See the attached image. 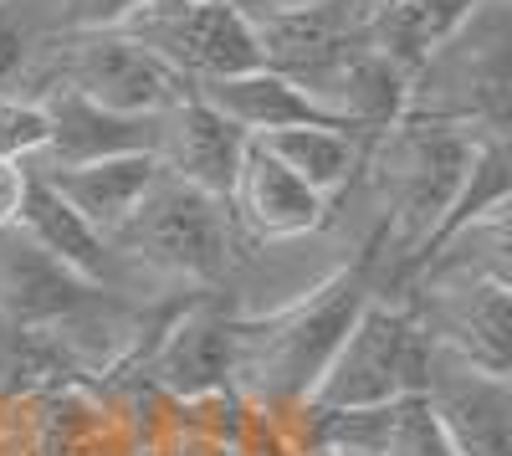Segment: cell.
Segmentation results:
<instances>
[{
    "instance_id": "21",
    "label": "cell",
    "mask_w": 512,
    "mask_h": 456,
    "mask_svg": "<svg viewBox=\"0 0 512 456\" xmlns=\"http://www.w3.org/2000/svg\"><path fill=\"white\" fill-rule=\"evenodd\" d=\"M313 456H338V451H328V446H318V451H313Z\"/></svg>"
},
{
    "instance_id": "12",
    "label": "cell",
    "mask_w": 512,
    "mask_h": 456,
    "mask_svg": "<svg viewBox=\"0 0 512 456\" xmlns=\"http://www.w3.org/2000/svg\"><path fill=\"white\" fill-rule=\"evenodd\" d=\"M236 364H241V323L216 313V308H190L159 339L149 375L164 390H175L185 400H200V395L226 390L236 380Z\"/></svg>"
},
{
    "instance_id": "19",
    "label": "cell",
    "mask_w": 512,
    "mask_h": 456,
    "mask_svg": "<svg viewBox=\"0 0 512 456\" xmlns=\"http://www.w3.org/2000/svg\"><path fill=\"white\" fill-rule=\"evenodd\" d=\"M26 67H31L26 31L11 16H0V93H16V77H26Z\"/></svg>"
},
{
    "instance_id": "8",
    "label": "cell",
    "mask_w": 512,
    "mask_h": 456,
    "mask_svg": "<svg viewBox=\"0 0 512 456\" xmlns=\"http://www.w3.org/2000/svg\"><path fill=\"white\" fill-rule=\"evenodd\" d=\"M425 405L456 456H512V390L507 375L456 359L441 344L425 354Z\"/></svg>"
},
{
    "instance_id": "15",
    "label": "cell",
    "mask_w": 512,
    "mask_h": 456,
    "mask_svg": "<svg viewBox=\"0 0 512 456\" xmlns=\"http://www.w3.org/2000/svg\"><path fill=\"white\" fill-rule=\"evenodd\" d=\"M482 0H369V47L410 77L477 16Z\"/></svg>"
},
{
    "instance_id": "7",
    "label": "cell",
    "mask_w": 512,
    "mask_h": 456,
    "mask_svg": "<svg viewBox=\"0 0 512 456\" xmlns=\"http://www.w3.org/2000/svg\"><path fill=\"white\" fill-rule=\"evenodd\" d=\"M262 67L313 88L344 57L369 47V0H267L251 11Z\"/></svg>"
},
{
    "instance_id": "3",
    "label": "cell",
    "mask_w": 512,
    "mask_h": 456,
    "mask_svg": "<svg viewBox=\"0 0 512 456\" xmlns=\"http://www.w3.org/2000/svg\"><path fill=\"white\" fill-rule=\"evenodd\" d=\"M231 205L175 175H159L139 211L113 231V257L159 277L216 282L231 262Z\"/></svg>"
},
{
    "instance_id": "1",
    "label": "cell",
    "mask_w": 512,
    "mask_h": 456,
    "mask_svg": "<svg viewBox=\"0 0 512 456\" xmlns=\"http://www.w3.org/2000/svg\"><path fill=\"white\" fill-rule=\"evenodd\" d=\"M374 298L369 272L349 267L333 282H323L313 298L292 303L272 313L262 328L241 323V364L236 375H246L267 400H308L313 380L323 375V364L333 359L338 339L349 334L354 313Z\"/></svg>"
},
{
    "instance_id": "10",
    "label": "cell",
    "mask_w": 512,
    "mask_h": 456,
    "mask_svg": "<svg viewBox=\"0 0 512 456\" xmlns=\"http://www.w3.org/2000/svg\"><path fill=\"white\" fill-rule=\"evenodd\" d=\"M36 98L52 113V139L36 164H26L31 175L108 159V154H154V144H159V113H113V108H98L88 98L67 93V88H47Z\"/></svg>"
},
{
    "instance_id": "4",
    "label": "cell",
    "mask_w": 512,
    "mask_h": 456,
    "mask_svg": "<svg viewBox=\"0 0 512 456\" xmlns=\"http://www.w3.org/2000/svg\"><path fill=\"white\" fill-rule=\"evenodd\" d=\"M384 134H390L384 139V154H390V195H395L390 226H395V241L405 246L400 257L410 272L415 257L425 252V241L446 221L466 170H472L482 129L446 123V118H400Z\"/></svg>"
},
{
    "instance_id": "20",
    "label": "cell",
    "mask_w": 512,
    "mask_h": 456,
    "mask_svg": "<svg viewBox=\"0 0 512 456\" xmlns=\"http://www.w3.org/2000/svg\"><path fill=\"white\" fill-rule=\"evenodd\" d=\"M26 190H31V170L16 159H0V231L16 226L21 205H26Z\"/></svg>"
},
{
    "instance_id": "13",
    "label": "cell",
    "mask_w": 512,
    "mask_h": 456,
    "mask_svg": "<svg viewBox=\"0 0 512 456\" xmlns=\"http://www.w3.org/2000/svg\"><path fill=\"white\" fill-rule=\"evenodd\" d=\"M190 93L205 98L226 123H236L246 139H262V134H277V129H303V123L344 129L303 82H292L272 67H251V72H236V77H221V82H200Z\"/></svg>"
},
{
    "instance_id": "17",
    "label": "cell",
    "mask_w": 512,
    "mask_h": 456,
    "mask_svg": "<svg viewBox=\"0 0 512 456\" xmlns=\"http://www.w3.org/2000/svg\"><path fill=\"white\" fill-rule=\"evenodd\" d=\"M277 164L303 180L308 190H318L323 200L344 195L354 185V175L364 170V139L349 129H328V123H303V129H277L256 139Z\"/></svg>"
},
{
    "instance_id": "22",
    "label": "cell",
    "mask_w": 512,
    "mask_h": 456,
    "mask_svg": "<svg viewBox=\"0 0 512 456\" xmlns=\"http://www.w3.org/2000/svg\"><path fill=\"white\" fill-rule=\"evenodd\" d=\"M338 456H354V451H338Z\"/></svg>"
},
{
    "instance_id": "14",
    "label": "cell",
    "mask_w": 512,
    "mask_h": 456,
    "mask_svg": "<svg viewBox=\"0 0 512 456\" xmlns=\"http://www.w3.org/2000/svg\"><path fill=\"white\" fill-rule=\"evenodd\" d=\"M159 175L164 164L154 154H108L88 164H67V170H47L36 180H47L103 241H113V231L139 211V200L154 190Z\"/></svg>"
},
{
    "instance_id": "6",
    "label": "cell",
    "mask_w": 512,
    "mask_h": 456,
    "mask_svg": "<svg viewBox=\"0 0 512 456\" xmlns=\"http://www.w3.org/2000/svg\"><path fill=\"white\" fill-rule=\"evenodd\" d=\"M47 62H52L47 88H67L98 108H113V113H164L190 93L154 52H144L118 26L62 31L47 47Z\"/></svg>"
},
{
    "instance_id": "16",
    "label": "cell",
    "mask_w": 512,
    "mask_h": 456,
    "mask_svg": "<svg viewBox=\"0 0 512 456\" xmlns=\"http://www.w3.org/2000/svg\"><path fill=\"white\" fill-rule=\"evenodd\" d=\"M16 231L36 246V252H47L57 267H67L72 277L93 282V287L108 282V267L118 262L113 246H108L88 221H82L47 180H36V175H31V190H26L21 216H16Z\"/></svg>"
},
{
    "instance_id": "9",
    "label": "cell",
    "mask_w": 512,
    "mask_h": 456,
    "mask_svg": "<svg viewBox=\"0 0 512 456\" xmlns=\"http://www.w3.org/2000/svg\"><path fill=\"white\" fill-rule=\"evenodd\" d=\"M246 134L236 123H226L205 98L185 93L175 108L159 113V144L154 159L164 164V175H175L216 200H231L236 170H241V154H246Z\"/></svg>"
},
{
    "instance_id": "5",
    "label": "cell",
    "mask_w": 512,
    "mask_h": 456,
    "mask_svg": "<svg viewBox=\"0 0 512 456\" xmlns=\"http://www.w3.org/2000/svg\"><path fill=\"white\" fill-rule=\"evenodd\" d=\"M144 52H154L185 88L262 67L256 26L241 0H144L118 21Z\"/></svg>"
},
{
    "instance_id": "11",
    "label": "cell",
    "mask_w": 512,
    "mask_h": 456,
    "mask_svg": "<svg viewBox=\"0 0 512 456\" xmlns=\"http://www.w3.org/2000/svg\"><path fill=\"white\" fill-rule=\"evenodd\" d=\"M226 205L256 241H297V236L318 231L328 216V200L318 190H308L287 164H277L256 139L241 154V170H236Z\"/></svg>"
},
{
    "instance_id": "2",
    "label": "cell",
    "mask_w": 512,
    "mask_h": 456,
    "mask_svg": "<svg viewBox=\"0 0 512 456\" xmlns=\"http://www.w3.org/2000/svg\"><path fill=\"white\" fill-rule=\"evenodd\" d=\"M431 339L410 308L384 303L379 293L354 313L349 334L338 339L333 359L308 390V416H344V410H374L400 395H420Z\"/></svg>"
},
{
    "instance_id": "18",
    "label": "cell",
    "mask_w": 512,
    "mask_h": 456,
    "mask_svg": "<svg viewBox=\"0 0 512 456\" xmlns=\"http://www.w3.org/2000/svg\"><path fill=\"white\" fill-rule=\"evenodd\" d=\"M52 139V113L36 93H0V159L36 164Z\"/></svg>"
}]
</instances>
